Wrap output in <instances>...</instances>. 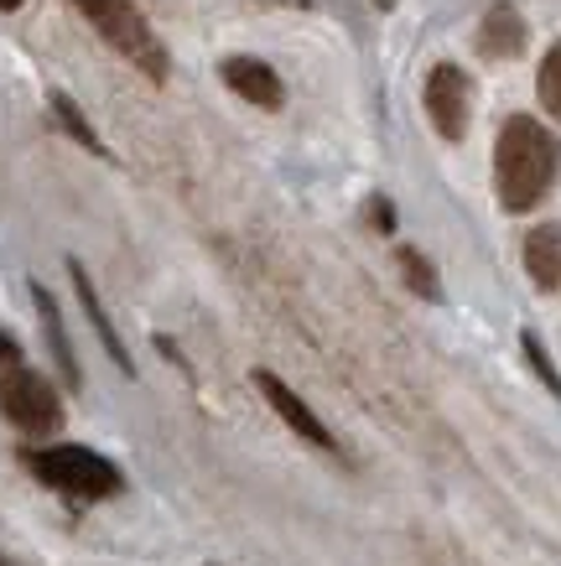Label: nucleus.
Segmentation results:
<instances>
[{
	"label": "nucleus",
	"instance_id": "14",
	"mask_svg": "<svg viewBox=\"0 0 561 566\" xmlns=\"http://www.w3.org/2000/svg\"><path fill=\"white\" fill-rule=\"evenodd\" d=\"M52 115L63 120V130H69L73 140H84V146H89V151H94V156H110V151H104V140L94 136V130H89V120H84V115H79V109H73V99H69V94H52Z\"/></svg>",
	"mask_w": 561,
	"mask_h": 566
},
{
	"label": "nucleus",
	"instance_id": "5",
	"mask_svg": "<svg viewBox=\"0 0 561 566\" xmlns=\"http://www.w3.org/2000/svg\"><path fill=\"white\" fill-rule=\"evenodd\" d=\"M468 104H474L468 73L453 69V63H437L432 78H426V115H432V125H437V136L463 140V130H468Z\"/></svg>",
	"mask_w": 561,
	"mask_h": 566
},
{
	"label": "nucleus",
	"instance_id": "12",
	"mask_svg": "<svg viewBox=\"0 0 561 566\" xmlns=\"http://www.w3.org/2000/svg\"><path fill=\"white\" fill-rule=\"evenodd\" d=\"M536 88H541V109L551 120H561V42L541 57V73H536Z\"/></svg>",
	"mask_w": 561,
	"mask_h": 566
},
{
	"label": "nucleus",
	"instance_id": "11",
	"mask_svg": "<svg viewBox=\"0 0 561 566\" xmlns=\"http://www.w3.org/2000/svg\"><path fill=\"white\" fill-rule=\"evenodd\" d=\"M37 307H42V327H48V344H52V359H58V369H63V379H69L73 390L84 385L79 379V364H73V348H69V333H63V323H58V302H52V292H42V286H32Z\"/></svg>",
	"mask_w": 561,
	"mask_h": 566
},
{
	"label": "nucleus",
	"instance_id": "17",
	"mask_svg": "<svg viewBox=\"0 0 561 566\" xmlns=\"http://www.w3.org/2000/svg\"><path fill=\"white\" fill-rule=\"evenodd\" d=\"M17 6H21V0H0V11H17Z\"/></svg>",
	"mask_w": 561,
	"mask_h": 566
},
{
	"label": "nucleus",
	"instance_id": "9",
	"mask_svg": "<svg viewBox=\"0 0 561 566\" xmlns=\"http://www.w3.org/2000/svg\"><path fill=\"white\" fill-rule=\"evenodd\" d=\"M526 271L541 292L561 286V229L557 223H541V229L526 234Z\"/></svg>",
	"mask_w": 561,
	"mask_h": 566
},
{
	"label": "nucleus",
	"instance_id": "8",
	"mask_svg": "<svg viewBox=\"0 0 561 566\" xmlns=\"http://www.w3.org/2000/svg\"><path fill=\"white\" fill-rule=\"evenodd\" d=\"M526 21L515 6H494L489 17H484V32H478V52L484 57H520L526 52Z\"/></svg>",
	"mask_w": 561,
	"mask_h": 566
},
{
	"label": "nucleus",
	"instance_id": "13",
	"mask_svg": "<svg viewBox=\"0 0 561 566\" xmlns=\"http://www.w3.org/2000/svg\"><path fill=\"white\" fill-rule=\"evenodd\" d=\"M401 271H406V286L416 296H426V302H443V286H437V275H432V265H426V255H416V250H401Z\"/></svg>",
	"mask_w": 561,
	"mask_h": 566
},
{
	"label": "nucleus",
	"instance_id": "10",
	"mask_svg": "<svg viewBox=\"0 0 561 566\" xmlns=\"http://www.w3.org/2000/svg\"><path fill=\"white\" fill-rule=\"evenodd\" d=\"M73 286H79V302H84V317L94 323V333H100V344H104V354L131 375V354H125V344L115 338V327H110V317H104V307H100V292H94V281H89V271L73 260Z\"/></svg>",
	"mask_w": 561,
	"mask_h": 566
},
{
	"label": "nucleus",
	"instance_id": "16",
	"mask_svg": "<svg viewBox=\"0 0 561 566\" xmlns=\"http://www.w3.org/2000/svg\"><path fill=\"white\" fill-rule=\"evenodd\" d=\"M17 354H21V348H17V338H6V333H0V364H11V359H17Z\"/></svg>",
	"mask_w": 561,
	"mask_h": 566
},
{
	"label": "nucleus",
	"instance_id": "15",
	"mask_svg": "<svg viewBox=\"0 0 561 566\" xmlns=\"http://www.w3.org/2000/svg\"><path fill=\"white\" fill-rule=\"evenodd\" d=\"M520 344H526V359H530V369H536V375H541L546 385H551V395H557V400H561V375H557V364H551V354H546V348L536 344V333H526Z\"/></svg>",
	"mask_w": 561,
	"mask_h": 566
},
{
	"label": "nucleus",
	"instance_id": "3",
	"mask_svg": "<svg viewBox=\"0 0 561 566\" xmlns=\"http://www.w3.org/2000/svg\"><path fill=\"white\" fill-rule=\"evenodd\" d=\"M32 473L52 489H63L73 499H110L120 494V473L110 458L89 452V447H48L32 452Z\"/></svg>",
	"mask_w": 561,
	"mask_h": 566
},
{
	"label": "nucleus",
	"instance_id": "7",
	"mask_svg": "<svg viewBox=\"0 0 561 566\" xmlns=\"http://www.w3.org/2000/svg\"><path fill=\"white\" fill-rule=\"evenodd\" d=\"M224 84L235 88L239 99H250L256 109H281V99H287L276 69H266L260 57H229V63H224Z\"/></svg>",
	"mask_w": 561,
	"mask_h": 566
},
{
	"label": "nucleus",
	"instance_id": "6",
	"mask_svg": "<svg viewBox=\"0 0 561 566\" xmlns=\"http://www.w3.org/2000/svg\"><path fill=\"white\" fill-rule=\"evenodd\" d=\"M256 385H260V395H266V400H271V411L281 416V421H287L291 431H297V437H302V442H312V447H323V452H333V431L323 427V421H318V416H312V406H307L302 395L291 390L287 379H276L271 369H260L256 375Z\"/></svg>",
	"mask_w": 561,
	"mask_h": 566
},
{
	"label": "nucleus",
	"instance_id": "1",
	"mask_svg": "<svg viewBox=\"0 0 561 566\" xmlns=\"http://www.w3.org/2000/svg\"><path fill=\"white\" fill-rule=\"evenodd\" d=\"M557 167H561V146L541 120H530V115L505 120L499 146H494V188H499V203L510 213H530L541 203L551 182H557Z\"/></svg>",
	"mask_w": 561,
	"mask_h": 566
},
{
	"label": "nucleus",
	"instance_id": "4",
	"mask_svg": "<svg viewBox=\"0 0 561 566\" xmlns=\"http://www.w3.org/2000/svg\"><path fill=\"white\" fill-rule=\"evenodd\" d=\"M0 416L17 431H27V437H48L63 421V400H58V390L37 369H21L17 364V369H6V379H0Z\"/></svg>",
	"mask_w": 561,
	"mask_h": 566
},
{
	"label": "nucleus",
	"instance_id": "2",
	"mask_svg": "<svg viewBox=\"0 0 561 566\" xmlns=\"http://www.w3.org/2000/svg\"><path fill=\"white\" fill-rule=\"evenodd\" d=\"M73 6L84 11L89 27H94L131 69H141L152 84H167V48H162V36L152 32V21L141 17L131 0H73Z\"/></svg>",
	"mask_w": 561,
	"mask_h": 566
}]
</instances>
